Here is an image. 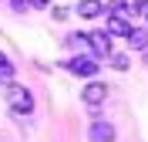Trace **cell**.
I'll use <instances>...</instances> for the list:
<instances>
[{
    "label": "cell",
    "mask_w": 148,
    "mask_h": 142,
    "mask_svg": "<svg viewBox=\"0 0 148 142\" xmlns=\"http://www.w3.org/2000/svg\"><path fill=\"white\" fill-rule=\"evenodd\" d=\"M7 105H10V112L14 115H30L34 112V98H30V91L27 88H20V85H10L7 81Z\"/></svg>",
    "instance_id": "obj_1"
},
{
    "label": "cell",
    "mask_w": 148,
    "mask_h": 142,
    "mask_svg": "<svg viewBox=\"0 0 148 142\" xmlns=\"http://www.w3.org/2000/svg\"><path fill=\"white\" fill-rule=\"evenodd\" d=\"M64 68L71 71V75H77V78H94V75H98V61H94L91 54H77V57H71Z\"/></svg>",
    "instance_id": "obj_2"
},
{
    "label": "cell",
    "mask_w": 148,
    "mask_h": 142,
    "mask_svg": "<svg viewBox=\"0 0 148 142\" xmlns=\"http://www.w3.org/2000/svg\"><path fill=\"white\" fill-rule=\"evenodd\" d=\"M81 98H84V105H88V108H101V105L108 102V85H101V81H91V85H84Z\"/></svg>",
    "instance_id": "obj_3"
},
{
    "label": "cell",
    "mask_w": 148,
    "mask_h": 142,
    "mask_svg": "<svg viewBox=\"0 0 148 142\" xmlns=\"http://www.w3.org/2000/svg\"><path fill=\"white\" fill-rule=\"evenodd\" d=\"M111 14H118V17H138V14H145V0H114Z\"/></svg>",
    "instance_id": "obj_4"
},
{
    "label": "cell",
    "mask_w": 148,
    "mask_h": 142,
    "mask_svg": "<svg viewBox=\"0 0 148 142\" xmlns=\"http://www.w3.org/2000/svg\"><path fill=\"white\" fill-rule=\"evenodd\" d=\"M88 47H91L98 57H108L111 54V37L104 30H91V34H88Z\"/></svg>",
    "instance_id": "obj_5"
},
{
    "label": "cell",
    "mask_w": 148,
    "mask_h": 142,
    "mask_svg": "<svg viewBox=\"0 0 148 142\" xmlns=\"http://www.w3.org/2000/svg\"><path fill=\"white\" fill-rule=\"evenodd\" d=\"M88 139L91 142H114V125L111 122H91V129H88Z\"/></svg>",
    "instance_id": "obj_6"
},
{
    "label": "cell",
    "mask_w": 148,
    "mask_h": 142,
    "mask_svg": "<svg viewBox=\"0 0 148 142\" xmlns=\"http://www.w3.org/2000/svg\"><path fill=\"white\" fill-rule=\"evenodd\" d=\"M128 30H131V24H128L125 17H118V14H111V17H108V30H104L108 37H128Z\"/></svg>",
    "instance_id": "obj_7"
},
{
    "label": "cell",
    "mask_w": 148,
    "mask_h": 142,
    "mask_svg": "<svg viewBox=\"0 0 148 142\" xmlns=\"http://www.w3.org/2000/svg\"><path fill=\"white\" fill-rule=\"evenodd\" d=\"M77 17H84V20H91V17H101V10H104V3L101 0H81V3H77Z\"/></svg>",
    "instance_id": "obj_8"
},
{
    "label": "cell",
    "mask_w": 148,
    "mask_h": 142,
    "mask_svg": "<svg viewBox=\"0 0 148 142\" xmlns=\"http://www.w3.org/2000/svg\"><path fill=\"white\" fill-rule=\"evenodd\" d=\"M128 47H135V51H145L148 47V30H128Z\"/></svg>",
    "instance_id": "obj_9"
},
{
    "label": "cell",
    "mask_w": 148,
    "mask_h": 142,
    "mask_svg": "<svg viewBox=\"0 0 148 142\" xmlns=\"http://www.w3.org/2000/svg\"><path fill=\"white\" fill-rule=\"evenodd\" d=\"M10 78H14V61L0 51V81H10Z\"/></svg>",
    "instance_id": "obj_10"
},
{
    "label": "cell",
    "mask_w": 148,
    "mask_h": 142,
    "mask_svg": "<svg viewBox=\"0 0 148 142\" xmlns=\"http://www.w3.org/2000/svg\"><path fill=\"white\" fill-rule=\"evenodd\" d=\"M67 47H77V51H84V47H88V34H67Z\"/></svg>",
    "instance_id": "obj_11"
},
{
    "label": "cell",
    "mask_w": 148,
    "mask_h": 142,
    "mask_svg": "<svg viewBox=\"0 0 148 142\" xmlns=\"http://www.w3.org/2000/svg\"><path fill=\"white\" fill-rule=\"evenodd\" d=\"M111 68H118V71H128V54H114V51H111Z\"/></svg>",
    "instance_id": "obj_12"
},
{
    "label": "cell",
    "mask_w": 148,
    "mask_h": 142,
    "mask_svg": "<svg viewBox=\"0 0 148 142\" xmlns=\"http://www.w3.org/2000/svg\"><path fill=\"white\" fill-rule=\"evenodd\" d=\"M14 7H17V10H27V7H30V0H14Z\"/></svg>",
    "instance_id": "obj_13"
},
{
    "label": "cell",
    "mask_w": 148,
    "mask_h": 142,
    "mask_svg": "<svg viewBox=\"0 0 148 142\" xmlns=\"http://www.w3.org/2000/svg\"><path fill=\"white\" fill-rule=\"evenodd\" d=\"M51 0H30V7H47Z\"/></svg>",
    "instance_id": "obj_14"
}]
</instances>
